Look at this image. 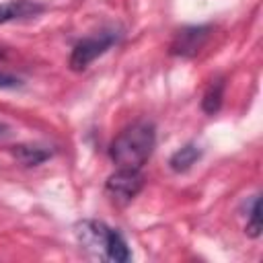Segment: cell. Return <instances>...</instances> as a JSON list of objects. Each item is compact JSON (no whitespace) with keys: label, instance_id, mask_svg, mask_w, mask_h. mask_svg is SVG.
Returning a JSON list of instances; mask_svg holds the SVG:
<instances>
[{"label":"cell","instance_id":"obj_8","mask_svg":"<svg viewBox=\"0 0 263 263\" xmlns=\"http://www.w3.org/2000/svg\"><path fill=\"white\" fill-rule=\"evenodd\" d=\"M201 158V150L195 144H185L183 148H179L171 158H168V166L175 173H185L189 171L197 160Z\"/></svg>","mask_w":263,"mask_h":263},{"label":"cell","instance_id":"obj_1","mask_svg":"<svg viewBox=\"0 0 263 263\" xmlns=\"http://www.w3.org/2000/svg\"><path fill=\"white\" fill-rule=\"evenodd\" d=\"M156 144L154 125L148 121H138L125 127L109 146V156L117 166L123 168H142L150 158Z\"/></svg>","mask_w":263,"mask_h":263},{"label":"cell","instance_id":"obj_4","mask_svg":"<svg viewBox=\"0 0 263 263\" xmlns=\"http://www.w3.org/2000/svg\"><path fill=\"white\" fill-rule=\"evenodd\" d=\"M210 33H212V27H208V25L183 27L181 31H177L175 39L171 41V53L173 55H181V58L195 55L205 45Z\"/></svg>","mask_w":263,"mask_h":263},{"label":"cell","instance_id":"obj_2","mask_svg":"<svg viewBox=\"0 0 263 263\" xmlns=\"http://www.w3.org/2000/svg\"><path fill=\"white\" fill-rule=\"evenodd\" d=\"M115 43H117V35L113 31H103V33L80 39L74 45L72 53H70V68L74 72H80V70L88 68V64H92L99 55H103Z\"/></svg>","mask_w":263,"mask_h":263},{"label":"cell","instance_id":"obj_7","mask_svg":"<svg viewBox=\"0 0 263 263\" xmlns=\"http://www.w3.org/2000/svg\"><path fill=\"white\" fill-rule=\"evenodd\" d=\"M10 154L14 156V160H18L25 166H37L51 156V150L37 144H18L10 148Z\"/></svg>","mask_w":263,"mask_h":263},{"label":"cell","instance_id":"obj_10","mask_svg":"<svg viewBox=\"0 0 263 263\" xmlns=\"http://www.w3.org/2000/svg\"><path fill=\"white\" fill-rule=\"evenodd\" d=\"M105 259L115 261V263H125L132 259V253L127 249V242L123 240V236L111 228L109 238H107V247H105Z\"/></svg>","mask_w":263,"mask_h":263},{"label":"cell","instance_id":"obj_12","mask_svg":"<svg viewBox=\"0 0 263 263\" xmlns=\"http://www.w3.org/2000/svg\"><path fill=\"white\" fill-rule=\"evenodd\" d=\"M21 80L8 72H0V90H8V88H18Z\"/></svg>","mask_w":263,"mask_h":263},{"label":"cell","instance_id":"obj_11","mask_svg":"<svg viewBox=\"0 0 263 263\" xmlns=\"http://www.w3.org/2000/svg\"><path fill=\"white\" fill-rule=\"evenodd\" d=\"M261 228H263V224H261V199H259V195H255L253 201H251V210H249L247 234L251 238H257L261 234Z\"/></svg>","mask_w":263,"mask_h":263},{"label":"cell","instance_id":"obj_5","mask_svg":"<svg viewBox=\"0 0 263 263\" xmlns=\"http://www.w3.org/2000/svg\"><path fill=\"white\" fill-rule=\"evenodd\" d=\"M109 232H111V228L103 222H97V220H84L76 226L78 242L86 251H92L95 255H99L103 259H105V247H107Z\"/></svg>","mask_w":263,"mask_h":263},{"label":"cell","instance_id":"obj_3","mask_svg":"<svg viewBox=\"0 0 263 263\" xmlns=\"http://www.w3.org/2000/svg\"><path fill=\"white\" fill-rule=\"evenodd\" d=\"M144 187V175L140 168H123L119 166L105 183L107 195L117 201V203H127L132 201Z\"/></svg>","mask_w":263,"mask_h":263},{"label":"cell","instance_id":"obj_9","mask_svg":"<svg viewBox=\"0 0 263 263\" xmlns=\"http://www.w3.org/2000/svg\"><path fill=\"white\" fill-rule=\"evenodd\" d=\"M224 88H226V82L224 78H216L208 84L205 92H203V99H201V109L208 113V115H214L220 111L222 107V99H224Z\"/></svg>","mask_w":263,"mask_h":263},{"label":"cell","instance_id":"obj_6","mask_svg":"<svg viewBox=\"0 0 263 263\" xmlns=\"http://www.w3.org/2000/svg\"><path fill=\"white\" fill-rule=\"evenodd\" d=\"M43 12V6L33 0H8L0 4V25L10 23V21H21L29 18Z\"/></svg>","mask_w":263,"mask_h":263},{"label":"cell","instance_id":"obj_13","mask_svg":"<svg viewBox=\"0 0 263 263\" xmlns=\"http://www.w3.org/2000/svg\"><path fill=\"white\" fill-rule=\"evenodd\" d=\"M10 134H12V127H10L8 123L0 121V140H2V138H8Z\"/></svg>","mask_w":263,"mask_h":263}]
</instances>
